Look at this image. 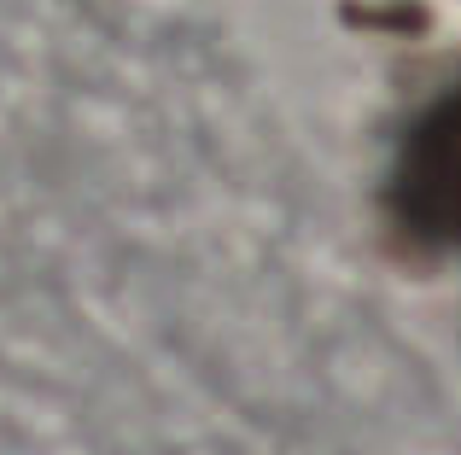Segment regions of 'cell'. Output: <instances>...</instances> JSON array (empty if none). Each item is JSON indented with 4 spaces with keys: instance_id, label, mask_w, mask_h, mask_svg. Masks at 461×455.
I'll return each mask as SVG.
<instances>
[{
    "instance_id": "6da1fadb",
    "label": "cell",
    "mask_w": 461,
    "mask_h": 455,
    "mask_svg": "<svg viewBox=\"0 0 461 455\" xmlns=\"http://www.w3.org/2000/svg\"><path fill=\"white\" fill-rule=\"evenodd\" d=\"M385 217L415 245L461 251V82L403 129L385 175Z\"/></svg>"
}]
</instances>
